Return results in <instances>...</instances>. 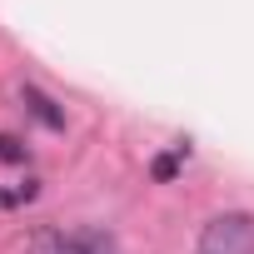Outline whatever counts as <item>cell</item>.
<instances>
[{
	"mask_svg": "<svg viewBox=\"0 0 254 254\" xmlns=\"http://www.w3.org/2000/svg\"><path fill=\"white\" fill-rule=\"evenodd\" d=\"M20 100L30 105V115H35V120L45 125V130H65V110H60V105H55V100H50L45 90H35V85H25V90H20Z\"/></svg>",
	"mask_w": 254,
	"mask_h": 254,
	"instance_id": "cell-3",
	"label": "cell"
},
{
	"mask_svg": "<svg viewBox=\"0 0 254 254\" xmlns=\"http://www.w3.org/2000/svg\"><path fill=\"white\" fill-rule=\"evenodd\" d=\"M180 155H185V145H180L175 155H160V160H155V180H175V170H180Z\"/></svg>",
	"mask_w": 254,
	"mask_h": 254,
	"instance_id": "cell-4",
	"label": "cell"
},
{
	"mask_svg": "<svg viewBox=\"0 0 254 254\" xmlns=\"http://www.w3.org/2000/svg\"><path fill=\"white\" fill-rule=\"evenodd\" d=\"M194 254H254V214H244V209L214 214V219L199 229Z\"/></svg>",
	"mask_w": 254,
	"mask_h": 254,
	"instance_id": "cell-1",
	"label": "cell"
},
{
	"mask_svg": "<svg viewBox=\"0 0 254 254\" xmlns=\"http://www.w3.org/2000/svg\"><path fill=\"white\" fill-rule=\"evenodd\" d=\"M0 160H10V165H20V160H25V145H20L15 135H0Z\"/></svg>",
	"mask_w": 254,
	"mask_h": 254,
	"instance_id": "cell-5",
	"label": "cell"
},
{
	"mask_svg": "<svg viewBox=\"0 0 254 254\" xmlns=\"http://www.w3.org/2000/svg\"><path fill=\"white\" fill-rule=\"evenodd\" d=\"M30 254H105V234H95V229H45V234H35V244H30Z\"/></svg>",
	"mask_w": 254,
	"mask_h": 254,
	"instance_id": "cell-2",
	"label": "cell"
}]
</instances>
